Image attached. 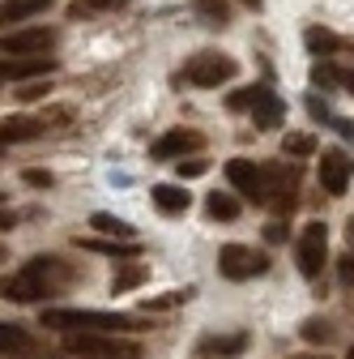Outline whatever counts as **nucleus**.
I'll list each match as a JSON object with an SVG mask.
<instances>
[{
    "instance_id": "12",
    "label": "nucleus",
    "mask_w": 354,
    "mask_h": 359,
    "mask_svg": "<svg viewBox=\"0 0 354 359\" xmlns=\"http://www.w3.org/2000/svg\"><path fill=\"white\" fill-rule=\"evenodd\" d=\"M34 351H38V342H34V334H30L26 325H17V321H0V355L26 359V355H34Z\"/></svg>"
},
{
    "instance_id": "40",
    "label": "nucleus",
    "mask_w": 354,
    "mask_h": 359,
    "mask_svg": "<svg viewBox=\"0 0 354 359\" xmlns=\"http://www.w3.org/2000/svg\"><path fill=\"white\" fill-rule=\"evenodd\" d=\"M350 240H354V218H350Z\"/></svg>"
},
{
    "instance_id": "29",
    "label": "nucleus",
    "mask_w": 354,
    "mask_h": 359,
    "mask_svg": "<svg viewBox=\"0 0 354 359\" xmlns=\"http://www.w3.org/2000/svg\"><path fill=\"white\" fill-rule=\"evenodd\" d=\"M22 180H26L30 189H52V171H43V167H26Z\"/></svg>"
},
{
    "instance_id": "7",
    "label": "nucleus",
    "mask_w": 354,
    "mask_h": 359,
    "mask_svg": "<svg viewBox=\"0 0 354 359\" xmlns=\"http://www.w3.org/2000/svg\"><path fill=\"white\" fill-rule=\"evenodd\" d=\"M0 295H5L9 304H34V299H43V295H52V287L43 283L30 265H22L17 274H5V278H0Z\"/></svg>"
},
{
    "instance_id": "37",
    "label": "nucleus",
    "mask_w": 354,
    "mask_h": 359,
    "mask_svg": "<svg viewBox=\"0 0 354 359\" xmlns=\"http://www.w3.org/2000/svg\"><path fill=\"white\" fill-rule=\"evenodd\" d=\"M243 5H248V9H260V5H264V0H243Z\"/></svg>"
},
{
    "instance_id": "10",
    "label": "nucleus",
    "mask_w": 354,
    "mask_h": 359,
    "mask_svg": "<svg viewBox=\"0 0 354 359\" xmlns=\"http://www.w3.org/2000/svg\"><path fill=\"white\" fill-rule=\"evenodd\" d=\"M227 180H231V189L252 197V201H264V171L252 163V158H231L227 163Z\"/></svg>"
},
{
    "instance_id": "6",
    "label": "nucleus",
    "mask_w": 354,
    "mask_h": 359,
    "mask_svg": "<svg viewBox=\"0 0 354 359\" xmlns=\"http://www.w3.org/2000/svg\"><path fill=\"white\" fill-rule=\"evenodd\" d=\"M56 73V56L48 52H5L0 56V77L5 81H30V77H48Z\"/></svg>"
},
{
    "instance_id": "34",
    "label": "nucleus",
    "mask_w": 354,
    "mask_h": 359,
    "mask_svg": "<svg viewBox=\"0 0 354 359\" xmlns=\"http://www.w3.org/2000/svg\"><path fill=\"white\" fill-rule=\"evenodd\" d=\"M264 236H269V244H282V240H286V227H282V222H269V227H264Z\"/></svg>"
},
{
    "instance_id": "19",
    "label": "nucleus",
    "mask_w": 354,
    "mask_h": 359,
    "mask_svg": "<svg viewBox=\"0 0 354 359\" xmlns=\"http://www.w3.org/2000/svg\"><path fill=\"white\" fill-rule=\"evenodd\" d=\"M90 227H94L99 236H111V240H132V236H137V231H132L124 218H115V214H103V210H99V214H90Z\"/></svg>"
},
{
    "instance_id": "14",
    "label": "nucleus",
    "mask_w": 354,
    "mask_h": 359,
    "mask_svg": "<svg viewBox=\"0 0 354 359\" xmlns=\"http://www.w3.org/2000/svg\"><path fill=\"white\" fill-rule=\"evenodd\" d=\"M43 124L48 120H34V116H9L5 124H0V142H34V137H43Z\"/></svg>"
},
{
    "instance_id": "38",
    "label": "nucleus",
    "mask_w": 354,
    "mask_h": 359,
    "mask_svg": "<svg viewBox=\"0 0 354 359\" xmlns=\"http://www.w3.org/2000/svg\"><path fill=\"white\" fill-rule=\"evenodd\" d=\"M295 359H329V355H295Z\"/></svg>"
},
{
    "instance_id": "3",
    "label": "nucleus",
    "mask_w": 354,
    "mask_h": 359,
    "mask_svg": "<svg viewBox=\"0 0 354 359\" xmlns=\"http://www.w3.org/2000/svg\"><path fill=\"white\" fill-rule=\"evenodd\" d=\"M239 73V60L227 56V52H197L188 65H184V77L201 90H213V86H222Z\"/></svg>"
},
{
    "instance_id": "20",
    "label": "nucleus",
    "mask_w": 354,
    "mask_h": 359,
    "mask_svg": "<svg viewBox=\"0 0 354 359\" xmlns=\"http://www.w3.org/2000/svg\"><path fill=\"white\" fill-rule=\"evenodd\" d=\"M192 9L201 13L205 26H218V30L231 22V5H227V0H192Z\"/></svg>"
},
{
    "instance_id": "4",
    "label": "nucleus",
    "mask_w": 354,
    "mask_h": 359,
    "mask_svg": "<svg viewBox=\"0 0 354 359\" xmlns=\"http://www.w3.org/2000/svg\"><path fill=\"white\" fill-rule=\"evenodd\" d=\"M269 269V257L264 252H252L248 244H227L218 252V274L231 278V283H243V278H256Z\"/></svg>"
},
{
    "instance_id": "5",
    "label": "nucleus",
    "mask_w": 354,
    "mask_h": 359,
    "mask_svg": "<svg viewBox=\"0 0 354 359\" xmlns=\"http://www.w3.org/2000/svg\"><path fill=\"white\" fill-rule=\"evenodd\" d=\"M299 274L303 278H320V269L329 261V231H325V222H307L303 236H299Z\"/></svg>"
},
{
    "instance_id": "32",
    "label": "nucleus",
    "mask_w": 354,
    "mask_h": 359,
    "mask_svg": "<svg viewBox=\"0 0 354 359\" xmlns=\"http://www.w3.org/2000/svg\"><path fill=\"white\" fill-rule=\"evenodd\" d=\"M248 99H252V86H248V90H239V95H231V99H227V107H231V111H243V107H248Z\"/></svg>"
},
{
    "instance_id": "8",
    "label": "nucleus",
    "mask_w": 354,
    "mask_h": 359,
    "mask_svg": "<svg viewBox=\"0 0 354 359\" xmlns=\"http://www.w3.org/2000/svg\"><path fill=\"white\" fill-rule=\"evenodd\" d=\"M350 175H354V158H346L341 150H325V154H320V189H325L329 197H341V193H346Z\"/></svg>"
},
{
    "instance_id": "17",
    "label": "nucleus",
    "mask_w": 354,
    "mask_h": 359,
    "mask_svg": "<svg viewBox=\"0 0 354 359\" xmlns=\"http://www.w3.org/2000/svg\"><path fill=\"white\" fill-rule=\"evenodd\" d=\"M146 278H150V265H141V261H124V265L115 269V278H111V291L124 295V291H132V287H141Z\"/></svg>"
},
{
    "instance_id": "35",
    "label": "nucleus",
    "mask_w": 354,
    "mask_h": 359,
    "mask_svg": "<svg viewBox=\"0 0 354 359\" xmlns=\"http://www.w3.org/2000/svg\"><path fill=\"white\" fill-rule=\"evenodd\" d=\"M17 95H22V99H38V95H48V86H43V81H30L26 90H17Z\"/></svg>"
},
{
    "instance_id": "31",
    "label": "nucleus",
    "mask_w": 354,
    "mask_h": 359,
    "mask_svg": "<svg viewBox=\"0 0 354 359\" xmlns=\"http://www.w3.org/2000/svg\"><path fill=\"white\" fill-rule=\"evenodd\" d=\"M307 111H312L316 120H333V111H329V103H325V99H316V95H312V99H307ZM333 124H337V120H333Z\"/></svg>"
},
{
    "instance_id": "39",
    "label": "nucleus",
    "mask_w": 354,
    "mask_h": 359,
    "mask_svg": "<svg viewBox=\"0 0 354 359\" xmlns=\"http://www.w3.org/2000/svg\"><path fill=\"white\" fill-rule=\"evenodd\" d=\"M0 261H9V252H5V244H0Z\"/></svg>"
},
{
    "instance_id": "25",
    "label": "nucleus",
    "mask_w": 354,
    "mask_h": 359,
    "mask_svg": "<svg viewBox=\"0 0 354 359\" xmlns=\"http://www.w3.org/2000/svg\"><path fill=\"white\" fill-rule=\"evenodd\" d=\"M307 48H312L316 56H329V52L341 48V39H333L329 30H307Z\"/></svg>"
},
{
    "instance_id": "13",
    "label": "nucleus",
    "mask_w": 354,
    "mask_h": 359,
    "mask_svg": "<svg viewBox=\"0 0 354 359\" xmlns=\"http://www.w3.org/2000/svg\"><path fill=\"white\" fill-rule=\"evenodd\" d=\"M52 43H56L52 26H26V30H13L5 39V52H48Z\"/></svg>"
},
{
    "instance_id": "28",
    "label": "nucleus",
    "mask_w": 354,
    "mask_h": 359,
    "mask_svg": "<svg viewBox=\"0 0 354 359\" xmlns=\"http://www.w3.org/2000/svg\"><path fill=\"white\" fill-rule=\"evenodd\" d=\"M175 163H180V167H175V171H180V180H197V175H205V171H209V163H205V158H175Z\"/></svg>"
},
{
    "instance_id": "18",
    "label": "nucleus",
    "mask_w": 354,
    "mask_h": 359,
    "mask_svg": "<svg viewBox=\"0 0 354 359\" xmlns=\"http://www.w3.org/2000/svg\"><path fill=\"white\" fill-rule=\"evenodd\" d=\"M81 248H94V252H107V257H115V261H132L141 248L132 244V240H77Z\"/></svg>"
},
{
    "instance_id": "22",
    "label": "nucleus",
    "mask_w": 354,
    "mask_h": 359,
    "mask_svg": "<svg viewBox=\"0 0 354 359\" xmlns=\"http://www.w3.org/2000/svg\"><path fill=\"white\" fill-rule=\"evenodd\" d=\"M248 346V334H227V338H201V351L209 355H239Z\"/></svg>"
},
{
    "instance_id": "26",
    "label": "nucleus",
    "mask_w": 354,
    "mask_h": 359,
    "mask_svg": "<svg viewBox=\"0 0 354 359\" xmlns=\"http://www.w3.org/2000/svg\"><path fill=\"white\" fill-rule=\"evenodd\" d=\"M303 338H307V342H329V338H333V330H329V321L312 317V321H303Z\"/></svg>"
},
{
    "instance_id": "16",
    "label": "nucleus",
    "mask_w": 354,
    "mask_h": 359,
    "mask_svg": "<svg viewBox=\"0 0 354 359\" xmlns=\"http://www.w3.org/2000/svg\"><path fill=\"white\" fill-rule=\"evenodd\" d=\"M150 197H154V205H158L162 214H184V210L192 205V197H188L180 184H154Z\"/></svg>"
},
{
    "instance_id": "30",
    "label": "nucleus",
    "mask_w": 354,
    "mask_h": 359,
    "mask_svg": "<svg viewBox=\"0 0 354 359\" xmlns=\"http://www.w3.org/2000/svg\"><path fill=\"white\" fill-rule=\"evenodd\" d=\"M337 278H341L346 287H354V252H341V257H337Z\"/></svg>"
},
{
    "instance_id": "15",
    "label": "nucleus",
    "mask_w": 354,
    "mask_h": 359,
    "mask_svg": "<svg viewBox=\"0 0 354 359\" xmlns=\"http://www.w3.org/2000/svg\"><path fill=\"white\" fill-rule=\"evenodd\" d=\"M52 0H5L0 5V26H17V22H30L38 13H48Z\"/></svg>"
},
{
    "instance_id": "9",
    "label": "nucleus",
    "mask_w": 354,
    "mask_h": 359,
    "mask_svg": "<svg viewBox=\"0 0 354 359\" xmlns=\"http://www.w3.org/2000/svg\"><path fill=\"white\" fill-rule=\"evenodd\" d=\"M201 133L197 128H171V133H162V137L150 146V158H184V154H192V150H201Z\"/></svg>"
},
{
    "instance_id": "23",
    "label": "nucleus",
    "mask_w": 354,
    "mask_h": 359,
    "mask_svg": "<svg viewBox=\"0 0 354 359\" xmlns=\"http://www.w3.org/2000/svg\"><path fill=\"white\" fill-rule=\"evenodd\" d=\"M205 210H209V218H222V222H231V218H239V201H235L231 193H209V201H205Z\"/></svg>"
},
{
    "instance_id": "11",
    "label": "nucleus",
    "mask_w": 354,
    "mask_h": 359,
    "mask_svg": "<svg viewBox=\"0 0 354 359\" xmlns=\"http://www.w3.org/2000/svg\"><path fill=\"white\" fill-rule=\"evenodd\" d=\"M248 111H252V120H256L260 128H278V124H282V116H286V103L274 95L269 86H252Z\"/></svg>"
},
{
    "instance_id": "27",
    "label": "nucleus",
    "mask_w": 354,
    "mask_h": 359,
    "mask_svg": "<svg viewBox=\"0 0 354 359\" xmlns=\"http://www.w3.org/2000/svg\"><path fill=\"white\" fill-rule=\"evenodd\" d=\"M312 81H316V86H325V90H329V86H337V65L316 60V65H312Z\"/></svg>"
},
{
    "instance_id": "1",
    "label": "nucleus",
    "mask_w": 354,
    "mask_h": 359,
    "mask_svg": "<svg viewBox=\"0 0 354 359\" xmlns=\"http://www.w3.org/2000/svg\"><path fill=\"white\" fill-rule=\"evenodd\" d=\"M43 330H60V334H73V330H99V334H128V330H141L137 317L128 312H99V308H43Z\"/></svg>"
},
{
    "instance_id": "41",
    "label": "nucleus",
    "mask_w": 354,
    "mask_h": 359,
    "mask_svg": "<svg viewBox=\"0 0 354 359\" xmlns=\"http://www.w3.org/2000/svg\"><path fill=\"white\" fill-rule=\"evenodd\" d=\"M350 359H354V346H350Z\"/></svg>"
},
{
    "instance_id": "33",
    "label": "nucleus",
    "mask_w": 354,
    "mask_h": 359,
    "mask_svg": "<svg viewBox=\"0 0 354 359\" xmlns=\"http://www.w3.org/2000/svg\"><path fill=\"white\" fill-rule=\"evenodd\" d=\"M337 86L346 90V95H354V69H337Z\"/></svg>"
},
{
    "instance_id": "21",
    "label": "nucleus",
    "mask_w": 354,
    "mask_h": 359,
    "mask_svg": "<svg viewBox=\"0 0 354 359\" xmlns=\"http://www.w3.org/2000/svg\"><path fill=\"white\" fill-rule=\"evenodd\" d=\"M192 295H197L192 287H184V291H167V295H154V299L146 295V299H141V312H171V308H180V304H188Z\"/></svg>"
},
{
    "instance_id": "2",
    "label": "nucleus",
    "mask_w": 354,
    "mask_h": 359,
    "mask_svg": "<svg viewBox=\"0 0 354 359\" xmlns=\"http://www.w3.org/2000/svg\"><path fill=\"white\" fill-rule=\"evenodd\" d=\"M64 351L77 359H141V346L120 334H99V330H73L64 334Z\"/></svg>"
},
{
    "instance_id": "24",
    "label": "nucleus",
    "mask_w": 354,
    "mask_h": 359,
    "mask_svg": "<svg viewBox=\"0 0 354 359\" xmlns=\"http://www.w3.org/2000/svg\"><path fill=\"white\" fill-rule=\"evenodd\" d=\"M282 154H286V158H307V154H316V137H312V133H286Z\"/></svg>"
},
{
    "instance_id": "36",
    "label": "nucleus",
    "mask_w": 354,
    "mask_h": 359,
    "mask_svg": "<svg viewBox=\"0 0 354 359\" xmlns=\"http://www.w3.org/2000/svg\"><path fill=\"white\" fill-rule=\"evenodd\" d=\"M9 227H17V218L13 214H0V231H9Z\"/></svg>"
}]
</instances>
